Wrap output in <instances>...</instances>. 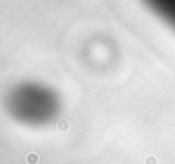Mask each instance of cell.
<instances>
[{"instance_id": "7a4b0ae2", "label": "cell", "mask_w": 175, "mask_h": 164, "mask_svg": "<svg viewBox=\"0 0 175 164\" xmlns=\"http://www.w3.org/2000/svg\"><path fill=\"white\" fill-rule=\"evenodd\" d=\"M57 129H58L60 132H68V130H69V121H68V120H65V118L58 120V123H57Z\"/></svg>"}, {"instance_id": "6da1fadb", "label": "cell", "mask_w": 175, "mask_h": 164, "mask_svg": "<svg viewBox=\"0 0 175 164\" xmlns=\"http://www.w3.org/2000/svg\"><path fill=\"white\" fill-rule=\"evenodd\" d=\"M40 161V157L37 152H29L26 157H25V163L26 164H38Z\"/></svg>"}, {"instance_id": "3957f363", "label": "cell", "mask_w": 175, "mask_h": 164, "mask_svg": "<svg viewBox=\"0 0 175 164\" xmlns=\"http://www.w3.org/2000/svg\"><path fill=\"white\" fill-rule=\"evenodd\" d=\"M144 164H157V157H154V155H149V157L144 160Z\"/></svg>"}]
</instances>
